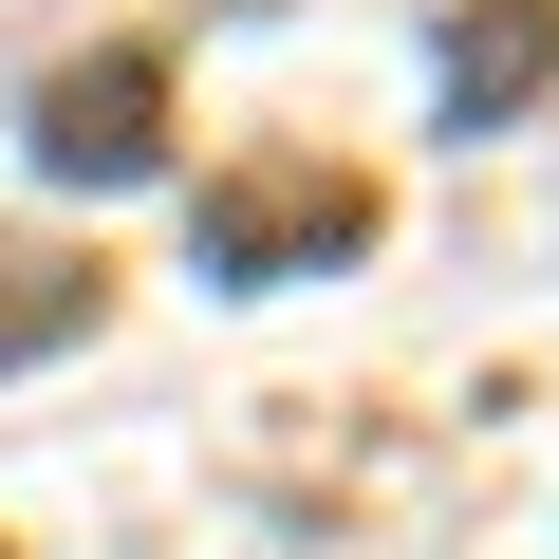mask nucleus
Instances as JSON below:
<instances>
[{
	"label": "nucleus",
	"mask_w": 559,
	"mask_h": 559,
	"mask_svg": "<svg viewBox=\"0 0 559 559\" xmlns=\"http://www.w3.org/2000/svg\"><path fill=\"white\" fill-rule=\"evenodd\" d=\"M38 150H57L75 187H131V168H168V57H150V38L75 57V75L38 94Z\"/></svg>",
	"instance_id": "1"
},
{
	"label": "nucleus",
	"mask_w": 559,
	"mask_h": 559,
	"mask_svg": "<svg viewBox=\"0 0 559 559\" xmlns=\"http://www.w3.org/2000/svg\"><path fill=\"white\" fill-rule=\"evenodd\" d=\"M355 187L336 168H242L224 205H205V280H280V261H355Z\"/></svg>",
	"instance_id": "2"
},
{
	"label": "nucleus",
	"mask_w": 559,
	"mask_h": 559,
	"mask_svg": "<svg viewBox=\"0 0 559 559\" xmlns=\"http://www.w3.org/2000/svg\"><path fill=\"white\" fill-rule=\"evenodd\" d=\"M522 94H559V0H503V20L448 38V112H466V131H503Z\"/></svg>",
	"instance_id": "3"
},
{
	"label": "nucleus",
	"mask_w": 559,
	"mask_h": 559,
	"mask_svg": "<svg viewBox=\"0 0 559 559\" xmlns=\"http://www.w3.org/2000/svg\"><path fill=\"white\" fill-rule=\"evenodd\" d=\"M94 336V261H0V355H57Z\"/></svg>",
	"instance_id": "4"
}]
</instances>
